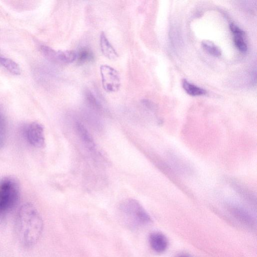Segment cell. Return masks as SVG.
I'll use <instances>...</instances> for the list:
<instances>
[{
  "instance_id": "1",
  "label": "cell",
  "mask_w": 257,
  "mask_h": 257,
  "mask_svg": "<svg viewBox=\"0 0 257 257\" xmlns=\"http://www.w3.org/2000/svg\"><path fill=\"white\" fill-rule=\"evenodd\" d=\"M18 225L19 237L23 244L29 246L37 242L43 231V222L32 204L27 203L20 208Z\"/></svg>"
},
{
  "instance_id": "2",
  "label": "cell",
  "mask_w": 257,
  "mask_h": 257,
  "mask_svg": "<svg viewBox=\"0 0 257 257\" xmlns=\"http://www.w3.org/2000/svg\"><path fill=\"white\" fill-rule=\"evenodd\" d=\"M119 210L123 223L130 228H136L152 221L149 214L135 199H129L123 201Z\"/></svg>"
},
{
  "instance_id": "3",
  "label": "cell",
  "mask_w": 257,
  "mask_h": 257,
  "mask_svg": "<svg viewBox=\"0 0 257 257\" xmlns=\"http://www.w3.org/2000/svg\"><path fill=\"white\" fill-rule=\"evenodd\" d=\"M19 195V186L14 179H2L0 181V213L12 208L17 202Z\"/></svg>"
},
{
  "instance_id": "4",
  "label": "cell",
  "mask_w": 257,
  "mask_h": 257,
  "mask_svg": "<svg viewBox=\"0 0 257 257\" xmlns=\"http://www.w3.org/2000/svg\"><path fill=\"white\" fill-rule=\"evenodd\" d=\"M102 85L108 92H114L119 90L120 86V77L118 72L113 67L107 65H102L100 67Z\"/></svg>"
},
{
  "instance_id": "5",
  "label": "cell",
  "mask_w": 257,
  "mask_h": 257,
  "mask_svg": "<svg viewBox=\"0 0 257 257\" xmlns=\"http://www.w3.org/2000/svg\"><path fill=\"white\" fill-rule=\"evenodd\" d=\"M227 209L237 221L250 228L255 225V221L251 214L243 207L232 203H228Z\"/></svg>"
},
{
  "instance_id": "6",
  "label": "cell",
  "mask_w": 257,
  "mask_h": 257,
  "mask_svg": "<svg viewBox=\"0 0 257 257\" xmlns=\"http://www.w3.org/2000/svg\"><path fill=\"white\" fill-rule=\"evenodd\" d=\"M26 136L30 144L35 147L42 148L45 145L43 126L37 122H32L26 129Z\"/></svg>"
},
{
  "instance_id": "7",
  "label": "cell",
  "mask_w": 257,
  "mask_h": 257,
  "mask_svg": "<svg viewBox=\"0 0 257 257\" xmlns=\"http://www.w3.org/2000/svg\"><path fill=\"white\" fill-rule=\"evenodd\" d=\"M150 244L156 252L162 253L167 248L168 241L166 236L161 232H152L149 237Z\"/></svg>"
},
{
  "instance_id": "8",
  "label": "cell",
  "mask_w": 257,
  "mask_h": 257,
  "mask_svg": "<svg viewBox=\"0 0 257 257\" xmlns=\"http://www.w3.org/2000/svg\"><path fill=\"white\" fill-rule=\"evenodd\" d=\"M100 47L102 53L108 59L115 60L118 57L116 51L103 32H102L100 35Z\"/></svg>"
},
{
  "instance_id": "9",
  "label": "cell",
  "mask_w": 257,
  "mask_h": 257,
  "mask_svg": "<svg viewBox=\"0 0 257 257\" xmlns=\"http://www.w3.org/2000/svg\"><path fill=\"white\" fill-rule=\"evenodd\" d=\"M230 29L234 35L233 39L235 46L240 52H245L247 47L243 39L244 32L233 24L230 25Z\"/></svg>"
},
{
  "instance_id": "10",
  "label": "cell",
  "mask_w": 257,
  "mask_h": 257,
  "mask_svg": "<svg viewBox=\"0 0 257 257\" xmlns=\"http://www.w3.org/2000/svg\"><path fill=\"white\" fill-rule=\"evenodd\" d=\"M76 59V53L72 50L55 51L52 59L64 64L71 63Z\"/></svg>"
},
{
  "instance_id": "11",
  "label": "cell",
  "mask_w": 257,
  "mask_h": 257,
  "mask_svg": "<svg viewBox=\"0 0 257 257\" xmlns=\"http://www.w3.org/2000/svg\"><path fill=\"white\" fill-rule=\"evenodd\" d=\"M76 131L79 138L90 149L94 147V142L86 127L80 122L75 123Z\"/></svg>"
},
{
  "instance_id": "12",
  "label": "cell",
  "mask_w": 257,
  "mask_h": 257,
  "mask_svg": "<svg viewBox=\"0 0 257 257\" xmlns=\"http://www.w3.org/2000/svg\"><path fill=\"white\" fill-rule=\"evenodd\" d=\"M94 55L89 48L83 47L79 49L76 53V59L79 64H84L93 59Z\"/></svg>"
},
{
  "instance_id": "13",
  "label": "cell",
  "mask_w": 257,
  "mask_h": 257,
  "mask_svg": "<svg viewBox=\"0 0 257 257\" xmlns=\"http://www.w3.org/2000/svg\"><path fill=\"white\" fill-rule=\"evenodd\" d=\"M182 86L188 94L192 96L202 95L206 93L205 90L190 83L186 79L182 80Z\"/></svg>"
},
{
  "instance_id": "14",
  "label": "cell",
  "mask_w": 257,
  "mask_h": 257,
  "mask_svg": "<svg viewBox=\"0 0 257 257\" xmlns=\"http://www.w3.org/2000/svg\"><path fill=\"white\" fill-rule=\"evenodd\" d=\"M0 63L11 73L15 75L21 74L20 66L13 60L6 57H0Z\"/></svg>"
},
{
  "instance_id": "15",
  "label": "cell",
  "mask_w": 257,
  "mask_h": 257,
  "mask_svg": "<svg viewBox=\"0 0 257 257\" xmlns=\"http://www.w3.org/2000/svg\"><path fill=\"white\" fill-rule=\"evenodd\" d=\"M204 49L210 54L218 57L221 54L220 50L212 42L208 41H204L202 43Z\"/></svg>"
},
{
  "instance_id": "16",
  "label": "cell",
  "mask_w": 257,
  "mask_h": 257,
  "mask_svg": "<svg viewBox=\"0 0 257 257\" xmlns=\"http://www.w3.org/2000/svg\"><path fill=\"white\" fill-rule=\"evenodd\" d=\"M86 98L89 103L95 108H99V104L93 95L90 92H87L86 93Z\"/></svg>"
},
{
  "instance_id": "17",
  "label": "cell",
  "mask_w": 257,
  "mask_h": 257,
  "mask_svg": "<svg viewBox=\"0 0 257 257\" xmlns=\"http://www.w3.org/2000/svg\"><path fill=\"white\" fill-rule=\"evenodd\" d=\"M177 257H192V256L187 254L182 253V254H180L178 255H177Z\"/></svg>"
},
{
  "instance_id": "18",
  "label": "cell",
  "mask_w": 257,
  "mask_h": 257,
  "mask_svg": "<svg viewBox=\"0 0 257 257\" xmlns=\"http://www.w3.org/2000/svg\"><path fill=\"white\" fill-rule=\"evenodd\" d=\"M2 128H3L2 120L1 117L0 116V138H1V135L2 132Z\"/></svg>"
}]
</instances>
